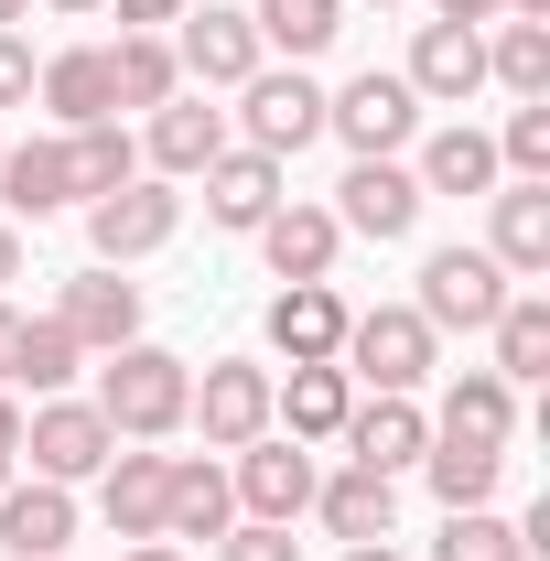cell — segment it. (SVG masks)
I'll return each instance as SVG.
<instances>
[{"instance_id": "7a4b0ae2", "label": "cell", "mask_w": 550, "mask_h": 561, "mask_svg": "<svg viewBox=\"0 0 550 561\" xmlns=\"http://www.w3.org/2000/svg\"><path fill=\"white\" fill-rule=\"evenodd\" d=\"M432 356H443V335L421 324L411 302H378V313H345L335 367H345V378H367V389H389V400H411L421 378H432Z\"/></svg>"}, {"instance_id": "30bf717a", "label": "cell", "mask_w": 550, "mask_h": 561, "mask_svg": "<svg viewBox=\"0 0 550 561\" xmlns=\"http://www.w3.org/2000/svg\"><path fill=\"white\" fill-rule=\"evenodd\" d=\"M421 206L432 195L411 184V162H345V184H335V227L345 238H378V249H400L421 227Z\"/></svg>"}, {"instance_id": "83f0119b", "label": "cell", "mask_w": 550, "mask_h": 561, "mask_svg": "<svg viewBox=\"0 0 550 561\" xmlns=\"http://www.w3.org/2000/svg\"><path fill=\"white\" fill-rule=\"evenodd\" d=\"M432 432H454V443H507V432H518V389H507L496 367H465V378L443 389Z\"/></svg>"}, {"instance_id": "ab89813d", "label": "cell", "mask_w": 550, "mask_h": 561, "mask_svg": "<svg viewBox=\"0 0 550 561\" xmlns=\"http://www.w3.org/2000/svg\"><path fill=\"white\" fill-rule=\"evenodd\" d=\"M119 11V33H173L184 22V0H108Z\"/></svg>"}, {"instance_id": "9a60e30c", "label": "cell", "mask_w": 550, "mask_h": 561, "mask_svg": "<svg viewBox=\"0 0 550 561\" xmlns=\"http://www.w3.org/2000/svg\"><path fill=\"white\" fill-rule=\"evenodd\" d=\"M55 324H66L87 356L140 346V280H119V271H76V280H66V302H55Z\"/></svg>"}, {"instance_id": "d6986e66", "label": "cell", "mask_w": 550, "mask_h": 561, "mask_svg": "<svg viewBox=\"0 0 550 561\" xmlns=\"http://www.w3.org/2000/svg\"><path fill=\"white\" fill-rule=\"evenodd\" d=\"M271 346L291 356V367H324V356L345 346V291L335 280H280L271 291Z\"/></svg>"}, {"instance_id": "f546056e", "label": "cell", "mask_w": 550, "mask_h": 561, "mask_svg": "<svg viewBox=\"0 0 550 561\" xmlns=\"http://www.w3.org/2000/svg\"><path fill=\"white\" fill-rule=\"evenodd\" d=\"M130 173H140V140L119 130V119H87V130H66V184H76V206L119 195Z\"/></svg>"}, {"instance_id": "836d02e7", "label": "cell", "mask_w": 550, "mask_h": 561, "mask_svg": "<svg viewBox=\"0 0 550 561\" xmlns=\"http://www.w3.org/2000/svg\"><path fill=\"white\" fill-rule=\"evenodd\" d=\"M76 367H87V346H76L55 313H33V324H22V346H11V389H33V400H66Z\"/></svg>"}, {"instance_id": "1f68e13d", "label": "cell", "mask_w": 550, "mask_h": 561, "mask_svg": "<svg viewBox=\"0 0 550 561\" xmlns=\"http://www.w3.org/2000/svg\"><path fill=\"white\" fill-rule=\"evenodd\" d=\"M485 335H496V378H507V389H518V378H540V367H550V291L518 280V291L496 302V324H485Z\"/></svg>"}, {"instance_id": "5bb4252c", "label": "cell", "mask_w": 550, "mask_h": 561, "mask_svg": "<svg viewBox=\"0 0 550 561\" xmlns=\"http://www.w3.org/2000/svg\"><path fill=\"white\" fill-rule=\"evenodd\" d=\"M0 551H11V561H55V551H76V486L11 476V486H0Z\"/></svg>"}, {"instance_id": "ba28073f", "label": "cell", "mask_w": 550, "mask_h": 561, "mask_svg": "<svg viewBox=\"0 0 550 561\" xmlns=\"http://www.w3.org/2000/svg\"><path fill=\"white\" fill-rule=\"evenodd\" d=\"M22 454H33L44 486H87V476L119 454V432L98 421V400H44V411L22 421Z\"/></svg>"}, {"instance_id": "484cf974", "label": "cell", "mask_w": 550, "mask_h": 561, "mask_svg": "<svg viewBox=\"0 0 550 561\" xmlns=\"http://www.w3.org/2000/svg\"><path fill=\"white\" fill-rule=\"evenodd\" d=\"M76 206V184H66V140H22V151H0V216L22 227H44V216H66Z\"/></svg>"}, {"instance_id": "6da1fadb", "label": "cell", "mask_w": 550, "mask_h": 561, "mask_svg": "<svg viewBox=\"0 0 550 561\" xmlns=\"http://www.w3.org/2000/svg\"><path fill=\"white\" fill-rule=\"evenodd\" d=\"M184 400H195V367L173 346H108V367H98V421L119 443H173L184 432Z\"/></svg>"}, {"instance_id": "c3c4849f", "label": "cell", "mask_w": 550, "mask_h": 561, "mask_svg": "<svg viewBox=\"0 0 550 561\" xmlns=\"http://www.w3.org/2000/svg\"><path fill=\"white\" fill-rule=\"evenodd\" d=\"M44 11H66V22H76V11H108V0H44Z\"/></svg>"}, {"instance_id": "f6af8a7d", "label": "cell", "mask_w": 550, "mask_h": 561, "mask_svg": "<svg viewBox=\"0 0 550 561\" xmlns=\"http://www.w3.org/2000/svg\"><path fill=\"white\" fill-rule=\"evenodd\" d=\"M119 561H184V540H130Z\"/></svg>"}, {"instance_id": "4dcf8cb0", "label": "cell", "mask_w": 550, "mask_h": 561, "mask_svg": "<svg viewBox=\"0 0 550 561\" xmlns=\"http://www.w3.org/2000/svg\"><path fill=\"white\" fill-rule=\"evenodd\" d=\"M249 22H260V55L313 66V55L345 33V0H249Z\"/></svg>"}, {"instance_id": "ac0fdd59", "label": "cell", "mask_w": 550, "mask_h": 561, "mask_svg": "<svg viewBox=\"0 0 550 561\" xmlns=\"http://www.w3.org/2000/svg\"><path fill=\"white\" fill-rule=\"evenodd\" d=\"M195 184H206V216H216V227H238V238H249L271 206H291V195H280V162H271V151H249V140H227Z\"/></svg>"}, {"instance_id": "74e56055", "label": "cell", "mask_w": 550, "mask_h": 561, "mask_svg": "<svg viewBox=\"0 0 550 561\" xmlns=\"http://www.w3.org/2000/svg\"><path fill=\"white\" fill-rule=\"evenodd\" d=\"M216 561H302V540H291L280 518H238V529L216 540Z\"/></svg>"}, {"instance_id": "44dd1931", "label": "cell", "mask_w": 550, "mask_h": 561, "mask_svg": "<svg viewBox=\"0 0 550 561\" xmlns=\"http://www.w3.org/2000/svg\"><path fill=\"white\" fill-rule=\"evenodd\" d=\"M227 529H238L227 465H206V454H173V476H162V540H227Z\"/></svg>"}, {"instance_id": "3957f363", "label": "cell", "mask_w": 550, "mask_h": 561, "mask_svg": "<svg viewBox=\"0 0 550 561\" xmlns=\"http://www.w3.org/2000/svg\"><path fill=\"white\" fill-rule=\"evenodd\" d=\"M324 130L356 151V162H400V140L421 130V98H411V76L400 66H367V76H345L335 98H324Z\"/></svg>"}, {"instance_id": "ffe728a7", "label": "cell", "mask_w": 550, "mask_h": 561, "mask_svg": "<svg viewBox=\"0 0 550 561\" xmlns=\"http://www.w3.org/2000/svg\"><path fill=\"white\" fill-rule=\"evenodd\" d=\"M345 411H356V378H345L335 356H324V367H291V378H271V432H291V443H335Z\"/></svg>"}, {"instance_id": "4fadbf2b", "label": "cell", "mask_w": 550, "mask_h": 561, "mask_svg": "<svg viewBox=\"0 0 550 561\" xmlns=\"http://www.w3.org/2000/svg\"><path fill=\"white\" fill-rule=\"evenodd\" d=\"M335 443L356 454V465H367V476H411V465H421V443H432V411L378 389V400H356V411H345V432H335Z\"/></svg>"}, {"instance_id": "e575fe53", "label": "cell", "mask_w": 550, "mask_h": 561, "mask_svg": "<svg viewBox=\"0 0 550 561\" xmlns=\"http://www.w3.org/2000/svg\"><path fill=\"white\" fill-rule=\"evenodd\" d=\"M485 87L550 98V22H496V33H485Z\"/></svg>"}, {"instance_id": "681fc988", "label": "cell", "mask_w": 550, "mask_h": 561, "mask_svg": "<svg viewBox=\"0 0 550 561\" xmlns=\"http://www.w3.org/2000/svg\"><path fill=\"white\" fill-rule=\"evenodd\" d=\"M22 11H33V0H0V33H11V22H22Z\"/></svg>"}, {"instance_id": "8fae6325", "label": "cell", "mask_w": 550, "mask_h": 561, "mask_svg": "<svg viewBox=\"0 0 550 561\" xmlns=\"http://www.w3.org/2000/svg\"><path fill=\"white\" fill-rule=\"evenodd\" d=\"M173 66L195 76V87H249V76L271 66V55H260V22H249V11H184V22H173Z\"/></svg>"}, {"instance_id": "f35d334b", "label": "cell", "mask_w": 550, "mask_h": 561, "mask_svg": "<svg viewBox=\"0 0 550 561\" xmlns=\"http://www.w3.org/2000/svg\"><path fill=\"white\" fill-rule=\"evenodd\" d=\"M0 108H33V44L0 33Z\"/></svg>"}, {"instance_id": "7c38bea8", "label": "cell", "mask_w": 550, "mask_h": 561, "mask_svg": "<svg viewBox=\"0 0 550 561\" xmlns=\"http://www.w3.org/2000/svg\"><path fill=\"white\" fill-rule=\"evenodd\" d=\"M400 76H411L421 108H465V98L485 87V33H475V22H421Z\"/></svg>"}, {"instance_id": "277c9868", "label": "cell", "mask_w": 550, "mask_h": 561, "mask_svg": "<svg viewBox=\"0 0 550 561\" xmlns=\"http://www.w3.org/2000/svg\"><path fill=\"white\" fill-rule=\"evenodd\" d=\"M173 227H184V195H173L162 173H130L119 195L87 206V249H98V271H130L151 249H173Z\"/></svg>"}, {"instance_id": "d4e9b609", "label": "cell", "mask_w": 550, "mask_h": 561, "mask_svg": "<svg viewBox=\"0 0 550 561\" xmlns=\"http://www.w3.org/2000/svg\"><path fill=\"white\" fill-rule=\"evenodd\" d=\"M33 98H44L66 130L119 119V98H108V44H66V55H44V66H33Z\"/></svg>"}, {"instance_id": "60d3db41", "label": "cell", "mask_w": 550, "mask_h": 561, "mask_svg": "<svg viewBox=\"0 0 550 561\" xmlns=\"http://www.w3.org/2000/svg\"><path fill=\"white\" fill-rule=\"evenodd\" d=\"M11 476H22V400L0 389V486H11Z\"/></svg>"}, {"instance_id": "8d00e7d4", "label": "cell", "mask_w": 550, "mask_h": 561, "mask_svg": "<svg viewBox=\"0 0 550 561\" xmlns=\"http://www.w3.org/2000/svg\"><path fill=\"white\" fill-rule=\"evenodd\" d=\"M496 173L550 184V98H518V108H507V130H496Z\"/></svg>"}, {"instance_id": "52a82bcc", "label": "cell", "mask_w": 550, "mask_h": 561, "mask_svg": "<svg viewBox=\"0 0 550 561\" xmlns=\"http://www.w3.org/2000/svg\"><path fill=\"white\" fill-rule=\"evenodd\" d=\"M184 421L206 432V454L260 443V432H271V367H260V356H216L206 378H195V400H184Z\"/></svg>"}, {"instance_id": "5b68a950", "label": "cell", "mask_w": 550, "mask_h": 561, "mask_svg": "<svg viewBox=\"0 0 550 561\" xmlns=\"http://www.w3.org/2000/svg\"><path fill=\"white\" fill-rule=\"evenodd\" d=\"M227 140H249V151H271V162H291L302 140H324V87L302 66H260L249 87H238V130Z\"/></svg>"}, {"instance_id": "7bdbcfd3", "label": "cell", "mask_w": 550, "mask_h": 561, "mask_svg": "<svg viewBox=\"0 0 550 561\" xmlns=\"http://www.w3.org/2000/svg\"><path fill=\"white\" fill-rule=\"evenodd\" d=\"M11 346H22V313H11V291H0V389H11Z\"/></svg>"}, {"instance_id": "ee69618b", "label": "cell", "mask_w": 550, "mask_h": 561, "mask_svg": "<svg viewBox=\"0 0 550 561\" xmlns=\"http://www.w3.org/2000/svg\"><path fill=\"white\" fill-rule=\"evenodd\" d=\"M11 280H22V227L0 216V291H11Z\"/></svg>"}, {"instance_id": "d590c367", "label": "cell", "mask_w": 550, "mask_h": 561, "mask_svg": "<svg viewBox=\"0 0 550 561\" xmlns=\"http://www.w3.org/2000/svg\"><path fill=\"white\" fill-rule=\"evenodd\" d=\"M432 561H529V540H518V518H496V507H443Z\"/></svg>"}, {"instance_id": "603a6c76", "label": "cell", "mask_w": 550, "mask_h": 561, "mask_svg": "<svg viewBox=\"0 0 550 561\" xmlns=\"http://www.w3.org/2000/svg\"><path fill=\"white\" fill-rule=\"evenodd\" d=\"M162 476H173V454H108L98 465V518L119 540H162Z\"/></svg>"}, {"instance_id": "2e32d148", "label": "cell", "mask_w": 550, "mask_h": 561, "mask_svg": "<svg viewBox=\"0 0 550 561\" xmlns=\"http://www.w3.org/2000/svg\"><path fill=\"white\" fill-rule=\"evenodd\" d=\"M260 260H271V280H335V249H345V227L335 206H271L260 227Z\"/></svg>"}, {"instance_id": "d6a6232c", "label": "cell", "mask_w": 550, "mask_h": 561, "mask_svg": "<svg viewBox=\"0 0 550 561\" xmlns=\"http://www.w3.org/2000/svg\"><path fill=\"white\" fill-rule=\"evenodd\" d=\"M173 87H184L173 33H119V44H108V98H119V108H162Z\"/></svg>"}, {"instance_id": "816d5d0a", "label": "cell", "mask_w": 550, "mask_h": 561, "mask_svg": "<svg viewBox=\"0 0 550 561\" xmlns=\"http://www.w3.org/2000/svg\"><path fill=\"white\" fill-rule=\"evenodd\" d=\"M55 561H76V551H55Z\"/></svg>"}, {"instance_id": "9c48e42d", "label": "cell", "mask_w": 550, "mask_h": 561, "mask_svg": "<svg viewBox=\"0 0 550 561\" xmlns=\"http://www.w3.org/2000/svg\"><path fill=\"white\" fill-rule=\"evenodd\" d=\"M227 496H238V518H302L313 507V454L291 443V432H260V443H238V465H227Z\"/></svg>"}, {"instance_id": "b9f144b4", "label": "cell", "mask_w": 550, "mask_h": 561, "mask_svg": "<svg viewBox=\"0 0 550 561\" xmlns=\"http://www.w3.org/2000/svg\"><path fill=\"white\" fill-rule=\"evenodd\" d=\"M496 11H507V0H432V22H475V33L496 22Z\"/></svg>"}, {"instance_id": "f907efd6", "label": "cell", "mask_w": 550, "mask_h": 561, "mask_svg": "<svg viewBox=\"0 0 550 561\" xmlns=\"http://www.w3.org/2000/svg\"><path fill=\"white\" fill-rule=\"evenodd\" d=\"M345 11H389V0H345Z\"/></svg>"}, {"instance_id": "e0dca14e", "label": "cell", "mask_w": 550, "mask_h": 561, "mask_svg": "<svg viewBox=\"0 0 550 561\" xmlns=\"http://www.w3.org/2000/svg\"><path fill=\"white\" fill-rule=\"evenodd\" d=\"M216 151H227V108H206V87H195V98L173 87V98L151 108V173H162V184H195Z\"/></svg>"}, {"instance_id": "7402d4cb", "label": "cell", "mask_w": 550, "mask_h": 561, "mask_svg": "<svg viewBox=\"0 0 550 561\" xmlns=\"http://www.w3.org/2000/svg\"><path fill=\"white\" fill-rule=\"evenodd\" d=\"M496 227H485V260L507 280H550V184H507V195H485Z\"/></svg>"}, {"instance_id": "7dc6e473", "label": "cell", "mask_w": 550, "mask_h": 561, "mask_svg": "<svg viewBox=\"0 0 550 561\" xmlns=\"http://www.w3.org/2000/svg\"><path fill=\"white\" fill-rule=\"evenodd\" d=\"M345 561H400V551H389V540H356V551H345Z\"/></svg>"}, {"instance_id": "cb8c5ba5", "label": "cell", "mask_w": 550, "mask_h": 561, "mask_svg": "<svg viewBox=\"0 0 550 561\" xmlns=\"http://www.w3.org/2000/svg\"><path fill=\"white\" fill-rule=\"evenodd\" d=\"M313 507H324V529H335L345 551H356V540H389V529H400V476H367V465L313 476Z\"/></svg>"}, {"instance_id": "bcb514c9", "label": "cell", "mask_w": 550, "mask_h": 561, "mask_svg": "<svg viewBox=\"0 0 550 561\" xmlns=\"http://www.w3.org/2000/svg\"><path fill=\"white\" fill-rule=\"evenodd\" d=\"M507 22H550V0H507Z\"/></svg>"}, {"instance_id": "f1b7e54d", "label": "cell", "mask_w": 550, "mask_h": 561, "mask_svg": "<svg viewBox=\"0 0 550 561\" xmlns=\"http://www.w3.org/2000/svg\"><path fill=\"white\" fill-rule=\"evenodd\" d=\"M421 476H432L443 507H485L496 476H507V443H454V432H432V443H421Z\"/></svg>"}, {"instance_id": "4316f807", "label": "cell", "mask_w": 550, "mask_h": 561, "mask_svg": "<svg viewBox=\"0 0 550 561\" xmlns=\"http://www.w3.org/2000/svg\"><path fill=\"white\" fill-rule=\"evenodd\" d=\"M411 184H421V195H496V140H485L475 119L432 130V140H421V162H411Z\"/></svg>"}, {"instance_id": "8992f818", "label": "cell", "mask_w": 550, "mask_h": 561, "mask_svg": "<svg viewBox=\"0 0 550 561\" xmlns=\"http://www.w3.org/2000/svg\"><path fill=\"white\" fill-rule=\"evenodd\" d=\"M507 291H518V280L496 271L485 249H432V260H421V302H411V313L432 324V335H485Z\"/></svg>"}]
</instances>
